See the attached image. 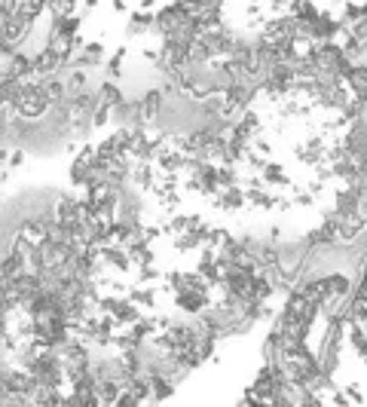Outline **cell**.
Returning <instances> with one entry per match:
<instances>
[{"label": "cell", "mask_w": 367, "mask_h": 407, "mask_svg": "<svg viewBox=\"0 0 367 407\" xmlns=\"http://www.w3.org/2000/svg\"><path fill=\"white\" fill-rule=\"evenodd\" d=\"M257 178H260L266 187H291V178H288V169H284L282 163H272V160H266L260 165V172H257Z\"/></svg>", "instance_id": "cell-1"}, {"label": "cell", "mask_w": 367, "mask_h": 407, "mask_svg": "<svg viewBox=\"0 0 367 407\" xmlns=\"http://www.w3.org/2000/svg\"><path fill=\"white\" fill-rule=\"evenodd\" d=\"M31 64H34V77L43 80V77H52V73H59L61 59H59V55H55L52 49H46V46H43L40 52L31 55Z\"/></svg>", "instance_id": "cell-2"}, {"label": "cell", "mask_w": 367, "mask_h": 407, "mask_svg": "<svg viewBox=\"0 0 367 407\" xmlns=\"http://www.w3.org/2000/svg\"><path fill=\"white\" fill-rule=\"evenodd\" d=\"M153 31V13L150 9H132L126 18V37H144Z\"/></svg>", "instance_id": "cell-3"}, {"label": "cell", "mask_w": 367, "mask_h": 407, "mask_svg": "<svg viewBox=\"0 0 367 407\" xmlns=\"http://www.w3.org/2000/svg\"><path fill=\"white\" fill-rule=\"evenodd\" d=\"M123 98H126V92L119 89V83H116V80H104V83L98 86V101H101V105L116 107Z\"/></svg>", "instance_id": "cell-4"}, {"label": "cell", "mask_w": 367, "mask_h": 407, "mask_svg": "<svg viewBox=\"0 0 367 407\" xmlns=\"http://www.w3.org/2000/svg\"><path fill=\"white\" fill-rule=\"evenodd\" d=\"M110 6H114L116 13H126V0H114V4H110Z\"/></svg>", "instance_id": "cell-5"}, {"label": "cell", "mask_w": 367, "mask_h": 407, "mask_svg": "<svg viewBox=\"0 0 367 407\" xmlns=\"http://www.w3.org/2000/svg\"><path fill=\"white\" fill-rule=\"evenodd\" d=\"M98 6V0H83V9H95Z\"/></svg>", "instance_id": "cell-6"}, {"label": "cell", "mask_w": 367, "mask_h": 407, "mask_svg": "<svg viewBox=\"0 0 367 407\" xmlns=\"http://www.w3.org/2000/svg\"><path fill=\"white\" fill-rule=\"evenodd\" d=\"M174 4H181V6H190V9H193V6H196V0H174Z\"/></svg>", "instance_id": "cell-7"}]
</instances>
